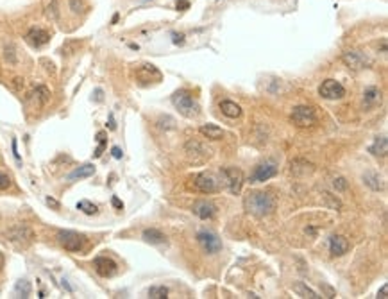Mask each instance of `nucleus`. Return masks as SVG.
I'll return each instance as SVG.
<instances>
[{
  "instance_id": "cd10ccee",
  "label": "nucleus",
  "mask_w": 388,
  "mask_h": 299,
  "mask_svg": "<svg viewBox=\"0 0 388 299\" xmlns=\"http://www.w3.org/2000/svg\"><path fill=\"white\" fill-rule=\"evenodd\" d=\"M77 208L81 211H83V213H86V215H95V213H97L98 211V208H97V205H93V203H90V201H79L77 203Z\"/></svg>"
},
{
  "instance_id": "a19ab883",
  "label": "nucleus",
  "mask_w": 388,
  "mask_h": 299,
  "mask_svg": "<svg viewBox=\"0 0 388 299\" xmlns=\"http://www.w3.org/2000/svg\"><path fill=\"white\" fill-rule=\"evenodd\" d=\"M111 203H113V206H114V208H118V210H122V208H124V205H122V201H120L118 197H113V199H111Z\"/></svg>"
},
{
  "instance_id": "1a4fd4ad",
  "label": "nucleus",
  "mask_w": 388,
  "mask_h": 299,
  "mask_svg": "<svg viewBox=\"0 0 388 299\" xmlns=\"http://www.w3.org/2000/svg\"><path fill=\"white\" fill-rule=\"evenodd\" d=\"M93 267H95V271H97L98 276H102V278H111V276H114V274H116V271H118V265H116V262H114V260H111V258H108V256L95 258Z\"/></svg>"
},
{
  "instance_id": "72a5a7b5",
  "label": "nucleus",
  "mask_w": 388,
  "mask_h": 299,
  "mask_svg": "<svg viewBox=\"0 0 388 299\" xmlns=\"http://www.w3.org/2000/svg\"><path fill=\"white\" fill-rule=\"evenodd\" d=\"M333 186H335L338 192H343V190H347V181L343 178H335V181H333Z\"/></svg>"
},
{
  "instance_id": "58836bf2",
  "label": "nucleus",
  "mask_w": 388,
  "mask_h": 299,
  "mask_svg": "<svg viewBox=\"0 0 388 299\" xmlns=\"http://www.w3.org/2000/svg\"><path fill=\"white\" fill-rule=\"evenodd\" d=\"M13 154H15L16 161L22 163V158H20V154H18V149H16V138H13Z\"/></svg>"
},
{
  "instance_id": "ea45409f",
  "label": "nucleus",
  "mask_w": 388,
  "mask_h": 299,
  "mask_svg": "<svg viewBox=\"0 0 388 299\" xmlns=\"http://www.w3.org/2000/svg\"><path fill=\"white\" fill-rule=\"evenodd\" d=\"M111 154H113L114 160H120V158H122V149H120V147H113V149H111Z\"/></svg>"
},
{
  "instance_id": "f8f14e48",
  "label": "nucleus",
  "mask_w": 388,
  "mask_h": 299,
  "mask_svg": "<svg viewBox=\"0 0 388 299\" xmlns=\"http://www.w3.org/2000/svg\"><path fill=\"white\" fill-rule=\"evenodd\" d=\"M25 42L34 48L43 47L45 43L50 42V32L45 31V29H40V27H32L31 31L25 34Z\"/></svg>"
},
{
  "instance_id": "7ed1b4c3",
  "label": "nucleus",
  "mask_w": 388,
  "mask_h": 299,
  "mask_svg": "<svg viewBox=\"0 0 388 299\" xmlns=\"http://www.w3.org/2000/svg\"><path fill=\"white\" fill-rule=\"evenodd\" d=\"M57 242L61 244V247H65V249L70 253H79L86 247V236L81 235V233H75V231H68V230L57 233Z\"/></svg>"
},
{
  "instance_id": "4c0bfd02",
  "label": "nucleus",
  "mask_w": 388,
  "mask_h": 299,
  "mask_svg": "<svg viewBox=\"0 0 388 299\" xmlns=\"http://www.w3.org/2000/svg\"><path fill=\"white\" fill-rule=\"evenodd\" d=\"M388 285H383V287H381V290H379L378 292V298H381V299H387L388 298Z\"/></svg>"
},
{
  "instance_id": "412c9836",
  "label": "nucleus",
  "mask_w": 388,
  "mask_h": 299,
  "mask_svg": "<svg viewBox=\"0 0 388 299\" xmlns=\"http://www.w3.org/2000/svg\"><path fill=\"white\" fill-rule=\"evenodd\" d=\"M363 183L367 184V186H370L372 190H376V192H379V190H385V181L381 179V176L376 172H367L365 176H363Z\"/></svg>"
},
{
  "instance_id": "7c9ffc66",
  "label": "nucleus",
  "mask_w": 388,
  "mask_h": 299,
  "mask_svg": "<svg viewBox=\"0 0 388 299\" xmlns=\"http://www.w3.org/2000/svg\"><path fill=\"white\" fill-rule=\"evenodd\" d=\"M97 142H98V147L95 149V158H100V154H102L104 149H106V143H108V138H106V133H104V131L97 133Z\"/></svg>"
},
{
  "instance_id": "c756f323",
  "label": "nucleus",
  "mask_w": 388,
  "mask_h": 299,
  "mask_svg": "<svg viewBox=\"0 0 388 299\" xmlns=\"http://www.w3.org/2000/svg\"><path fill=\"white\" fill-rule=\"evenodd\" d=\"M158 127H160V129H165V131H168V129H176V120L168 115L161 116L160 120H158Z\"/></svg>"
},
{
  "instance_id": "39448f33",
  "label": "nucleus",
  "mask_w": 388,
  "mask_h": 299,
  "mask_svg": "<svg viewBox=\"0 0 388 299\" xmlns=\"http://www.w3.org/2000/svg\"><path fill=\"white\" fill-rule=\"evenodd\" d=\"M220 174L224 176L226 179V184H228V190L231 194H240V190H242V184H243V174L240 168L236 167H224L220 170Z\"/></svg>"
},
{
  "instance_id": "f704fd0d",
  "label": "nucleus",
  "mask_w": 388,
  "mask_h": 299,
  "mask_svg": "<svg viewBox=\"0 0 388 299\" xmlns=\"http://www.w3.org/2000/svg\"><path fill=\"white\" fill-rule=\"evenodd\" d=\"M56 7H57V2H56V0H54V2H52V5H48V11H47L48 16H52V18H56V16H57V9H56Z\"/></svg>"
},
{
  "instance_id": "b1692460",
  "label": "nucleus",
  "mask_w": 388,
  "mask_h": 299,
  "mask_svg": "<svg viewBox=\"0 0 388 299\" xmlns=\"http://www.w3.org/2000/svg\"><path fill=\"white\" fill-rule=\"evenodd\" d=\"M294 292L299 294L300 298H308V299H320L322 296H319L313 289H310L306 283H295L294 285Z\"/></svg>"
},
{
  "instance_id": "c85d7f7f",
  "label": "nucleus",
  "mask_w": 388,
  "mask_h": 299,
  "mask_svg": "<svg viewBox=\"0 0 388 299\" xmlns=\"http://www.w3.org/2000/svg\"><path fill=\"white\" fill-rule=\"evenodd\" d=\"M149 298L150 299H166L168 298V289H166V287H150Z\"/></svg>"
},
{
  "instance_id": "423d86ee",
  "label": "nucleus",
  "mask_w": 388,
  "mask_h": 299,
  "mask_svg": "<svg viewBox=\"0 0 388 299\" xmlns=\"http://www.w3.org/2000/svg\"><path fill=\"white\" fill-rule=\"evenodd\" d=\"M197 242H199V246L207 253V254H215L222 249V242L218 238L215 233L211 231H199L197 233Z\"/></svg>"
},
{
  "instance_id": "79ce46f5",
  "label": "nucleus",
  "mask_w": 388,
  "mask_h": 299,
  "mask_svg": "<svg viewBox=\"0 0 388 299\" xmlns=\"http://www.w3.org/2000/svg\"><path fill=\"white\" fill-rule=\"evenodd\" d=\"M172 36H174V43H176V45H177V43H183V42H184V40H183V38H184L183 34H177V32H174Z\"/></svg>"
},
{
  "instance_id": "a18cd8bd",
  "label": "nucleus",
  "mask_w": 388,
  "mask_h": 299,
  "mask_svg": "<svg viewBox=\"0 0 388 299\" xmlns=\"http://www.w3.org/2000/svg\"><path fill=\"white\" fill-rule=\"evenodd\" d=\"M4 267V256H2V253H0V271Z\"/></svg>"
},
{
  "instance_id": "2eb2a0df",
  "label": "nucleus",
  "mask_w": 388,
  "mask_h": 299,
  "mask_svg": "<svg viewBox=\"0 0 388 299\" xmlns=\"http://www.w3.org/2000/svg\"><path fill=\"white\" fill-rule=\"evenodd\" d=\"M349 251V240L342 235H333L329 238V253L333 256H342Z\"/></svg>"
},
{
  "instance_id": "4468645a",
  "label": "nucleus",
  "mask_w": 388,
  "mask_h": 299,
  "mask_svg": "<svg viewBox=\"0 0 388 299\" xmlns=\"http://www.w3.org/2000/svg\"><path fill=\"white\" fill-rule=\"evenodd\" d=\"M193 213L199 219H202V221H207V219H213V217L217 215V206L213 205L211 201L201 199L193 205Z\"/></svg>"
},
{
  "instance_id": "37998d69",
  "label": "nucleus",
  "mask_w": 388,
  "mask_h": 299,
  "mask_svg": "<svg viewBox=\"0 0 388 299\" xmlns=\"http://www.w3.org/2000/svg\"><path fill=\"white\" fill-rule=\"evenodd\" d=\"M47 205L52 206V208H56V210H59V203L54 201V199H50V197H47Z\"/></svg>"
},
{
  "instance_id": "a211bd4d",
  "label": "nucleus",
  "mask_w": 388,
  "mask_h": 299,
  "mask_svg": "<svg viewBox=\"0 0 388 299\" xmlns=\"http://www.w3.org/2000/svg\"><path fill=\"white\" fill-rule=\"evenodd\" d=\"M220 110L229 118H240L242 116V108L236 102H233V100H222L220 102Z\"/></svg>"
},
{
  "instance_id": "20e7f679",
  "label": "nucleus",
  "mask_w": 388,
  "mask_h": 299,
  "mask_svg": "<svg viewBox=\"0 0 388 299\" xmlns=\"http://www.w3.org/2000/svg\"><path fill=\"white\" fill-rule=\"evenodd\" d=\"M290 122L297 127H311L317 124V113L310 106H295L290 113Z\"/></svg>"
},
{
  "instance_id": "9b49d317",
  "label": "nucleus",
  "mask_w": 388,
  "mask_h": 299,
  "mask_svg": "<svg viewBox=\"0 0 388 299\" xmlns=\"http://www.w3.org/2000/svg\"><path fill=\"white\" fill-rule=\"evenodd\" d=\"M193 181V188L201 194H213L217 192V181L209 176V174H197Z\"/></svg>"
},
{
  "instance_id": "dca6fc26",
  "label": "nucleus",
  "mask_w": 388,
  "mask_h": 299,
  "mask_svg": "<svg viewBox=\"0 0 388 299\" xmlns=\"http://www.w3.org/2000/svg\"><path fill=\"white\" fill-rule=\"evenodd\" d=\"M379 104H381V90L376 88V86H370L363 92V108L365 110H372Z\"/></svg>"
},
{
  "instance_id": "6ab92c4d",
  "label": "nucleus",
  "mask_w": 388,
  "mask_h": 299,
  "mask_svg": "<svg viewBox=\"0 0 388 299\" xmlns=\"http://www.w3.org/2000/svg\"><path fill=\"white\" fill-rule=\"evenodd\" d=\"M368 152L370 154H374V156H381L385 158L388 152V140L387 137H378L376 140H374V143L368 147Z\"/></svg>"
},
{
  "instance_id": "aec40b11",
  "label": "nucleus",
  "mask_w": 388,
  "mask_h": 299,
  "mask_svg": "<svg viewBox=\"0 0 388 299\" xmlns=\"http://www.w3.org/2000/svg\"><path fill=\"white\" fill-rule=\"evenodd\" d=\"M199 131H201L202 137L209 138V140H222L224 138V131L215 124H204V126H201Z\"/></svg>"
},
{
  "instance_id": "e433bc0d",
  "label": "nucleus",
  "mask_w": 388,
  "mask_h": 299,
  "mask_svg": "<svg viewBox=\"0 0 388 299\" xmlns=\"http://www.w3.org/2000/svg\"><path fill=\"white\" fill-rule=\"evenodd\" d=\"M322 195H324L326 199H329V197H331V194H327V192H324ZM329 206H331V208H337V210H338V208H340V201H331V205H329Z\"/></svg>"
},
{
  "instance_id": "393cba45",
  "label": "nucleus",
  "mask_w": 388,
  "mask_h": 299,
  "mask_svg": "<svg viewBox=\"0 0 388 299\" xmlns=\"http://www.w3.org/2000/svg\"><path fill=\"white\" fill-rule=\"evenodd\" d=\"M32 99L36 100L38 106H45L48 102V99H50V92L45 86H36L34 92H32Z\"/></svg>"
},
{
  "instance_id": "ddd939ff",
  "label": "nucleus",
  "mask_w": 388,
  "mask_h": 299,
  "mask_svg": "<svg viewBox=\"0 0 388 299\" xmlns=\"http://www.w3.org/2000/svg\"><path fill=\"white\" fill-rule=\"evenodd\" d=\"M277 174V167L274 163H261L256 167V170L251 176V183H261V181H269L270 178H274Z\"/></svg>"
},
{
  "instance_id": "9d476101",
  "label": "nucleus",
  "mask_w": 388,
  "mask_h": 299,
  "mask_svg": "<svg viewBox=\"0 0 388 299\" xmlns=\"http://www.w3.org/2000/svg\"><path fill=\"white\" fill-rule=\"evenodd\" d=\"M342 61L352 70H362L370 63L360 50H347V52H343L342 54Z\"/></svg>"
},
{
  "instance_id": "f257e3e1",
  "label": "nucleus",
  "mask_w": 388,
  "mask_h": 299,
  "mask_svg": "<svg viewBox=\"0 0 388 299\" xmlns=\"http://www.w3.org/2000/svg\"><path fill=\"white\" fill-rule=\"evenodd\" d=\"M277 201L272 195V192H251V194L243 199V208L247 213L254 217H267L275 210Z\"/></svg>"
},
{
  "instance_id": "f3484780",
  "label": "nucleus",
  "mask_w": 388,
  "mask_h": 299,
  "mask_svg": "<svg viewBox=\"0 0 388 299\" xmlns=\"http://www.w3.org/2000/svg\"><path fill=\"white\" fill-rule=\"evenodd\" d=\"M313 170H315L313 163L306 161L302 158H297L290 163V172L294 176H310V174H313Z\"/></svg>"
},
{
  "instance_id": "5701e85b",
  "label": "nucleus",
  "mask_w": 388,
  "mask_h": 299,
  "mask_svg": "<svg viewBox=\"0 0 388 299\" xmlns=\"http://www.w3.org/2000/svg\"><path fill=\"white\" fill-rule=\"evenodd\" d=\"M143 240L149 242V244H165L166 236L161 233L160 230H145L143 231Z\"/></svg>"
},
{
  "instance_id": "f03ea898",
  "label": "nucleus",
  "mask_w": 388,
  "mask_h": 299,
  "mask_svg": "<svg viewBox=\"0 0 388 299\" xmlns=\"http://www.w3.org/2000/svg\"><path fill=\"white\" fill-rule=\"evenodd\" d=\"M172 104L176 106V110L186 118H197L201 113V106L188 90H179L172 95Z\"/></svg>"
},
{
  "instance_id": "c03bdc74",
  "label": "nucleus",
  "mask_w": 388,
  "mask_h": 299,
  "mask_svg": "<svg viewBox=\"0 0 388 299\" xmlns=\"http://www.w3.org/2000/svg\"><path fill=\"white\" fill-rule=\"evenodd\" d=\"M109 129H114V120H113V115L109 116Z\"/></svg>"
},
{
  "instance_id": "2f4dec72",
  "label": "nucleus",
  "mask_w": 388,
  "mask_h": 299,
  "mask_svg": "<svg viewBox=\"0 0 388 299\" xmlns=\"http://www.w3.org/2000/svg\"><path fill=\"white\" fill-rule=\"evenodd\" d=\"M70 7H72L73 13H83V11L86 9L83 0H70Z\"/></svg>"
},
{
  "instance_id": "bb28decb",
  "label": "nucleus",
  "mask_w": 388,
  "mask_h": 299,
  "mask_svg": "<svg viewBox=\"0 0 388 299\" xmlns=\"http://www.w3.org/2000/svg\"><path fill=\"white\" fill-rule=\"evenodd\" d=\"M15 292L18 298H29L31 296V283L27 279H20L15 285Z\"/></svg>"
},
{
  "instance_id": "473e14b6",
  "label": "nucleus",
  "mask_w": 388,
  "mask_h": 299,
  "mask_svg": "<svg viewBox=\"0 0 388 299\" xmlns=\"http://www.w3.org/2000/svg\"><path fill=\"white\" fill-rule=\"evenodd\" d=\"M11 186V178L7 174L0 172V190H7Z\"/></svg>"
},
{
  "instance_id": "0eeeda50",
  "label": "nucleus",
  "mask_w": 388,
  "mask_h": 299,
  "mask_svg": "<svg viewBox=\"0 0 388 299\" xmlns=\"http://www.w3.org/2000/svg\"><path fill=\"white\" fill-rule=\"evenodd\" d=\"M319 93H320L322 99L338 100V99H342V97L345 95V88H343V86H342L338 81H335V79H326V81L320 84Z\"/></svg>"
},
{
  "instance_id": "6e6552de",
  "label": "nucleus",
  "mask_w": 388,
  "mask_h": 299,
  "mask_svg": "<svg viewBox=\"0 0 388 299\" xmlns=\"http://www.w3.org/2000/svg\"><path fill=\"white\" fill-rule=\"evenodd\" d=\"M136 79L141 84L160 83L161 79H163V74L160 72V69H156L154 65H141V67L136 69Z\"/></svg>"
},
{
  "instance_id": "a878e982",
  "label": "nucleus",
  "mask_w": 388,
  "mask_h": 299,
  "mask_svg": "<svg viewBox=\"0 0 388 299\" xmlns=\"http://www.w3.org/2000/svg\"><path fill=\"white\" fill-rule=\"evenodd\" d=\"M184 149H186L188 154H201L202 158H206V156L209 158V152H211L209 149H206L202 143H199V142H188Z\"/></svg>"
},
{
  "instance_id": "4be33fe9",
  "label": "nucleus",
  "mask_w": 388,
  "mask_h": 299,
  "mask_svg": "<svg viewBox=\"0 0 388 299\" xmlns=\"http://www.w3.org/2000/svg\"><path fill=\"white\" fill-rule=\"evenodd\" d=\"M95 174V167L91 163H86L83 167H77L73 172L68 174V179L72 181V179H83V178H90V176H93Z\"/></svg>"
},
{
  "instance_id": "c9c22d12",
  "label": "nucleus",
  "mask_w": 388,
  "mask_h": 299,
  "mask_svg": "<svg viewBox=\"0 0 388 299\" xmlns=\"http://www.w3.org/2000/svg\"><path fill=\"white\" fill-rule=\"evenodd\" d=\"M176 4H177V9H181V11L190 7V2H188V0H176Z\"/></svg>"
}]
</instances>
